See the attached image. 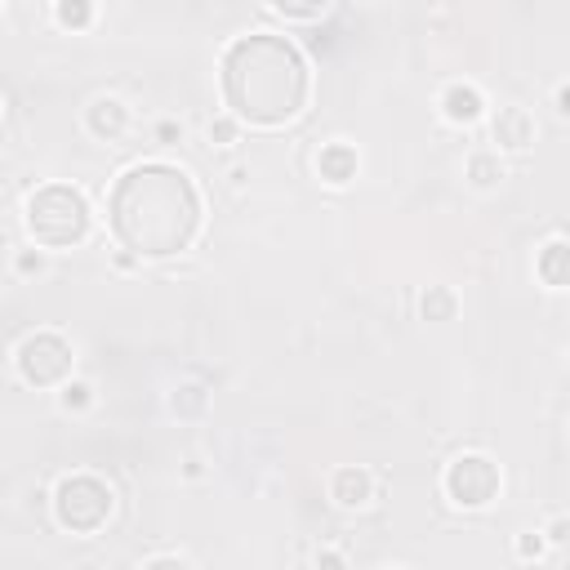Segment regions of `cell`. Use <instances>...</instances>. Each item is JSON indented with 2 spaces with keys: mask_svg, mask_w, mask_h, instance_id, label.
Masks as SVG:
<instances>
[{
  "mask_svg": "<svg viewBox=\"0 0 570 570\" xmlns=\"http://www.w3.org/2000/svg\"><path fill=\"white\" fill-rule=\"evenodd\" d=\"M143 223H134L121 241L139 254H174L192 241L196 232V192L183 174L147 165V170H130L112 196V218H130L143 214Z\"/></svg>",
  "mask_w": 570,
  "mask_h": 570,
  "instance_id": "cell-1",
  "label": "cell"
},
{
  "mask_svg": "<svg viewBox=\"0 0 570 570\" xmlns=\"http://www.w3.org/2000/svg\"><path fill=\"white\" fill-rule=\"evenodd\" d=\"M227 99L245 121L276 125L304 103V63L276 37H250L227 54Z\"/></svg>",
  "mask_w": 570,
  "mask_h": 570,
  "instance_id": "cell-2",
  "label": "cell"
},
{
  "mask_svg": "<svg viewBox=\"0 0 570 570\" xmlns=\"http://www.w3.org/2000/svg\"><path fill=\"white\" fill-rule=\"evenodd\" d=\"M28 227H32V236L41 245H54V250L81 241L85 227H90V214H85L81 192L59 187V183L54 187H41L32 196V205H28Z\"/></svg>",
  "mask_w": 570,
  "mask_h": 570,
  "instance_id": "cell-3",
  "label": "cell"
},
{
  "mask_svg": "<svg viewBox=\"0 0 570 570\" xmlns=\"http://www.w3.org/2000/svg\"><path fill=\"white\" fill-rule=\"evenodd\" d=\"M112 508V495L90 481V477H72L59 486V521L72 530H94Z\"/></svg>",
  "mask_w": 570,
  "mask_h": 570,
  "instance_id": "cell-4",
  "label": "cell"
},
{
  "mask_svg": "<svg viewBox=\"0 0 570 570\" xmlns=\"http://www.w3.org/2000/svg\"><path fill=\"white\" fill-rule=\"evenodd\" d=\"M68 366H72V353H68V344L54 339V335H37V339H28L23 353H19V370H23L32 384H59V379L68 375Z\"/></svg>",
  "mask_w": 570,
  "mask_h": 570,
  "instance_id": "cell-5",
  "label": "cell"
},
{
  "mask_svg": "<svg viewBox=\"0 0 570 570\" xmlns=\"http://www.w3.org/2000/svg\"><path fill=\"white\" fill-rule=\"evenodd\" d=\"M446 486H450V495H455L459 503L477 508V503H486V499L495 495V486H499V472L490 468V459H477V455H468V459H459V464L450 468Z\"/></svg>",
  "mask_w": 570,
  "mask_h": 570,
  "instance_id": "cell-6",
  "label": "cell"
},
{
  "mask_svg": "<svg viewBox=\"0 0 570 570\" xmlns=\"http://www.w3.org/2000/svg\"><path fill=\"white\" fill-rule=\"evenodd\" d=\"M495 139L508 143V147H526V143H530V121H526V112L508 108V112L495 121Z\"/></svg>",
  "mask_w": 570,
  "mask_h": 570,
  "instance_id": "cell-7",
  "label": "cell"
},
{
  "mask_svg": "<svg viewBox=\"0 0 570 570\" xmlns=\"http://www.w3.org/2000/svg\"><path fill=\"white\" fill-rule=\"evenodd\" d=\"M539 272H543V281H552V285H570V245H548Z\"/></svg>",
  "mask_w": 570,
  "mask_h": 570,
  "instance_id": "cell-8",
  "label": "cell"
},
{
  "mask_svg": "<svg viewBox=\"0 0 570 570\" xmlns=\"http://www.w3.org/2000/svg\"><path fill=\"white\" fill-rule=\"evenodd\" d=\"M121 125H125L121 103H94V108H90V130H94V134H116Z\"/></svg>",
  "mask_w": 570,
  "mask_h": 570,
  "instance_id": "cell-9",
  "label": "cell"
},
{
  "mask_svg": "<svg viewBox=\"0 0 570 570\" xmlns=\"http://www.w3.org/2000/svg\"><path fill=\"white\" fill-rule=\"evenodd\" d=\"M446 103H450L446 112H450L455 121H472V116H477V103H481V99H477V90H459V85H455V90L446 94Z\"/></svg>",
  "mask_w": 570,
  "mask_h": 570,
  "instance_id": "cell-10",
  "label": "cell"
},
{
  "mask_svg": "<svg viewBox=\"0 0 570 570\" xmlns=\"http://www.w3.org/2000/svg\"><path fill=\"white\" fill-rule=\"evenodd\" d=\"M370 481L362 472H339V503H366Z\"/></svg>",
  "mask_w": 570,
  "mask_h": 570,
  "instance_id": "cell-11",
  "label": "cell"
},
{
  "mask_svg": "<svg viewBox=\"0 0 570 570\" xmlns=\"http://www.w3.org/2000/svg\"><path fill=\"white\" fill-rule=\"evenodd\" d=\"M322 170L330 174V183H344V179H348V170H353V152H348V147L326 152V156H322Z\"/></svg>",
  "mask_w": 570,
  "mask_h": 570,
  "instance_id": "cell-12",
  "label": "cell"
},
{
  "mask_svg": "<svg viewBox=\"0 0 570 570\" xmlns=\"http://www.w3.org/2000/svg\"><path fill=\"white\" fill-rule=\"evenodd\" d=\"M147 570H187V566H183V561H170V557H161V561H152Z\"/></svg>",
  "mask_w": 570,
  "mask_h": 570,
  "instance_id": "cell-13",
  "label": "cell"
},
{
  "mask_svg": "<svg viewBox=\"0 0 570 570\" xmlns=\"http://www.w3.org/2000/svg\"><path fill=\"white\" fill-rule=\"evenodd\" d=\"M561 112H570V90H561Z\"/></svg>",
  "mask_w": 570,
  "mask_h": 570,
  "instance_id": "cell-14",
  "label": "cell"
}]
</instances>
